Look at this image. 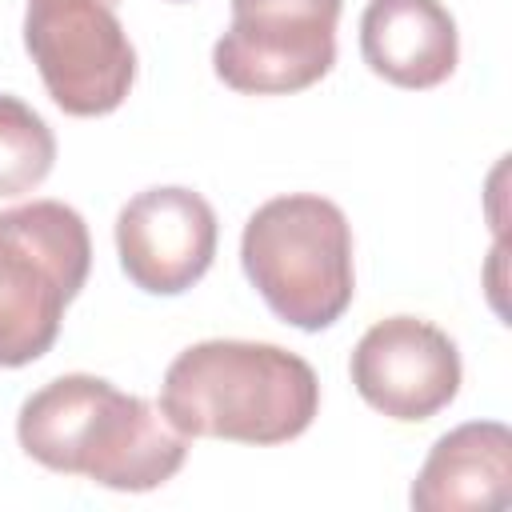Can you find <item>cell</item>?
<instances>
[{
    "label": "cell",
    "instance_id": "6",
    "mask_svg": "<svg viewBox=\"0 0 512 512\" xmlns=\"http://www.w3.org/2000/svg\"><path fill=\"white\" fill-rule=\"evenodd\" d=\"M344 0H232V24L212 44V72L244 96H292L336 64Z\"/></svg>",
    "mask_w": 512,
    "mask_h": 512
},
{
    "label": "cell",
    "instance_id": "4",
    "mask_svg": "<svg viewBox=\"0 0 512 512\" xmlns=\"http://www.w3.org/2000/svg\"><path fill=\"white\" fill-rule=\"evenodd\" d=\"M92 268L88 224L72 204L32 200L0 212V368L40 360Z\"/></svg>",
    "mask_w": 512,
    "mask_h": 512
},
{
    "label": "cell",
    "instance_id": "5",
    "mask_svg": "<svg viewBox=\"0 0 512 512\" xmlns=\"http://www.w3.org/2000/svg\"><path fill=\"white\" fill-rule=\"evenodd\" d=\"M24 52L68 116H108L136 84V48L104 0H28Z\"/></svg>",
    "mask_w": 512,
    "mask_h": 512
},
{
    "label": "cell",
    "instance_id": "10",
    "mask_svg": "<svg viewBox=\"0 0 512 512\" xmlns=\"http://www.w3.org/2000/svg\"><path fill=\"white\" fill-rule=\"evenodd\" d=\"M416 512H488L512 500V432L500 420H468L444 432L408 492Z\"/></svg>",
    "mask_w": 512,
    "mask_h": 512
},
{
    "label": "cell",
    "instance_id": "12",
    "mask_svg": "<svg viewBox=\"0 0 512 512\" xmlns=\"http://www.w3.org/2000/svg\"><path fill=\"white\" fill-rule=\"evenodd\" d=\"M104 4H112V8H116V4H120V0H104Z\"/></svg>",
    "mask_w": 512,
    "mask_h": 512
},
{
    "label": "cell",
    "instance_id": "1",
    "mask_svg": "<svg viewBox=\"0 0 512 512\" xmlns=\"http://www.w3.org/2000/svg\"><path fill=\"white\" fill-rule=\"evenodd\" d=\"M16 440L48 472L88 476L112 492H152L188 460V436L152 400L92 372L36 388L20 404Z\"/></svg>",
    "mask_w": 512,
    "mask_h": 512
},
{
    "label": "cell",
    "instance_id": "9",
    "mask_svg": "<svg viewBox=\"0 0 512 512\" xmlns=\"http://www.w3.org/2000/svg\"><path fill=\"white\" fill-rule=\"evenodd\" d=\"M364 64L408 92L444 84L460 60V32L440 0H368L360 16Z\"/></svg>",
    "mask_w": 512,
    "mask_h": 512
},
{
    "label": "cell",
    "instance_id": "3",
    "mask_svg": "<svg viewBox=\"0 0 512 512\" xmlns=\"http://www.w3.org/2000/svg\"><path fill=\"white\" fill-rule=\"evenodd\" d=\"M240 264L264 304L300 332L332 328L356 292L352 224L316 192L264 200L244 224Z\"/></svg>",
    "mask_w": 512,
    "mask_h": 512
},
{
    "label": "cell",
    "instance_id": "13",
    "mask_svg": "<svg viewBox=\"0 0 512 512\" xmlns=\"http://www.w3.org/2000/svg\"><path fill=\"white\" fill-rule=\"evenodd\" d=\"M172 4H188V0H172Z\"/></svg>",
    "mask_w": 512,
    "mask_h": 512
},
{
    "label": "cell",
    "instance_id": "2",
    "mask_svg": "<svg viewBox=\"0 0 512 512\" xmlns=\"http://www.w3.org/2000/svg\"><path fill=\"white\" fill-rule=\"evenodd\" d=\"M160 412L192 440L272 448L304 436L320 412L312 364L264 340H200L160 384Z\"/></svg>",
    "mask_w": 512,
    "mask_h": 512
},
{
    "label": "cell",
    "instance_id": "11",
    "mask_svg": "<svg viewBox=\"0 0 512 512\" xmlns=\"http://www.w3.org/2000/svg\"><path fill=\"white\" fill-rule=\"evenodd\" d=\"M56 164V136L20 96L0 92V196L32 192Z\"/></svg>",
    "mask_w": 512,
    "mask_h": 512
},
{
    "label": "cell",
    "instance_id": "8",
    "mask_svg": "<svg viewBox=\"0 0 512 512\" xmlns=\"http://www.w3.org/2000/svg\"><path fill=\"white\" fill-rule=\"evenodd\" d=\"M216 212L184 184L136 192L116 212V256L124 276L152 296L188 292L216 256Z\"/></svg>",
    "mask_w": 512,
    "mask_h": 512
},
{
    "label": "cell",
    "instance_id": "7",
    "mask_svg": "<svg viewBox=\"0 0 512 512\" xmlns=\"http://www.w3.org/2000/svg\"><path fill=\"white\" fill-rule=\"evenodd\" d=\"M360 400L400 424L432 420L460 392L456 340L420 316H384L352 348L348 360Z\"/></svg>",
    "mask_w": 512,
    "mask_h": 512
}]
</instances>
